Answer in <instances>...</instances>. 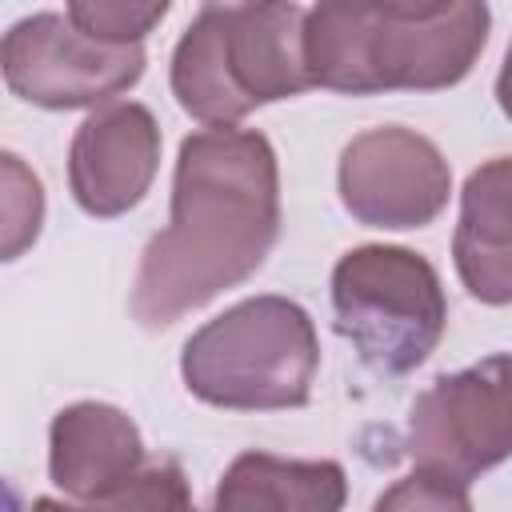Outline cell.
Returning <instances> with one entry per match:
<instances>
[{"label":"cell","instance_id":"277c9868","mask_svg":"<svg viewBox=\"0 0 512 512\" xmlns=\"http://www.w3.org/2000/svg\"><path fill=\"white\" fill-rule=\"evenodd\" d=\"M320 340L312 316L276 292L248 296L200 324L180 352L184 388L228 412H280L312 400Z\"/></svg>","mask_w":512,"mask_h":512},{"label":"cell","instance_id":"2e32d148","mask_svg":"<svg viewBox=\"0 0 512 512\" xmlns=\"http://www.w3.org/2000/svg\"><path fill=\"white\" fill-rule=\"evenodd\" d=\"M372 512H472V500L464 484L412 468L404 480L380 492Z\"/></svg>","mask_w":512,"mask_h":512},{"label":"cell","instance_id":"5b68a950","mask_svg":"<svg viewBox=\"0 0 512 512\" xmlns=\"http://www.w3.org/2000/svg\"><path fill=\"white\" fill-rule=\"evenodd\" d=\"M332 312L336 332L376 376H408L448 328L440 272L404 244L348 248L332 268Z\"/></svg>","mask_w":512,"mask_h":512},{"label":"cell","instance_id":"9a60e30c","mask_svg":"<svg viewBox=\"0 0 512 512\" xmlns=\"http://www.w3.org/2000/svg\"><path fill=\"white\" fill-rule=\"evenodd\" d=\"M40 224L44 188L16 152H4V260H16L28 244H36Z\"/></svg>","mask_w":512,"mask_h":512},{"label":"cell","instance_id":"6da1fadb","mask_svg":"<svg viewBox=\"0 0 512 512\" xmlns=\"http://www.w3.org/2000/svg\"><path fill=\"white\" fill-rule=\"evenodd\" d=\"M280 236V164L256 128H200L180 140L168 224L140 252L132 316L172 328L256 276Z\"/></svg>","mask_w":512,"mask_h":512},{"label":"cell","instance_id":"ba28073f","mask_svg":"<svg viewBox=\"0 0 512 512\" xmlns=\"http://www.w3.org/2000/svg\"><path fill=\"white\" fill-rule=\"evenodd\" d=\"M336 188L356 224L408 232L432 224L448 208L452 168L416 128L380 124L344 144Z\"/></svg>","mask_w":512,"mask_h":512},{"label":"cell","instance_id":"7c38bea8","mask_svg":"<svg viewBox=\"0 0 512 512\" xmlns=\"http://www.w3.org/2000/svg\"><path fill=\"white\" fill-rule=\"evenodd\" d=\"M348 476L336 460L240 452L216 484L208 512H340Z\"/></svg>","mask_w":512,"mask_h":512},{"label":"cell","instance_id":"8992f818","mask_svg":"<svg viewBox=\"0 0 512 512\" xmlns=\"http://www.w3.org/2000/svg\"><path fill=\"white\" fill-rule=\"evenodd\" d=\"M404 448L420 472L472 484L512 456V356L436 376L408 408Z\"/></svg>","mask_w":512,"mask_h":512},{"label":"cell","instance_id":"4fadbf2b","mask_svg":"<svg viewBox=\"0 0 512 512\" xmlns=\"http://www.w3.org/2000/svg\"><path fill=\"white\" fill-rule=\"evenodd\" d=\"M84 508L88 512H196L188 476L172 456L148 460L120 492H112L108 500L84 504Z\"/></svg>","mask_w":512,"mask_h":512},{"label":"cell","instance_id":"d6986e66","mask_svg":"<svg viewBox=\"0 0 512 512\" xmlns=\"http://www.w3.org/2000/svg\"><path fill=\"white\" fill-rule=\"evenodd\" d=\"M84 512H88V508H84Z\"/></svg>","mask_w":512,"mask_h":512},{"label":"cell","instance_id":"3957f363","mask_svg":"<svg viewBox=\"0 0 512 512\" xmlns=\"http://www.w3.org/2000/svg\"><path fill=\"white\" fill-rule=\"evenodd\" d=\"M300 4H204L172 52V96L204 128H236L252 108L312 84Z\"/></svg>","mask_w":512,"mask_h":512},{"label":"cell","instance_id":"9c48e42d","mask_svg":"<svg viewBox=\"0 0 512 512\" xmlns=\"http://www.w3.org/2000/svg\"><path fill=\"white\" fill-rule=\"evenodd\" d=\"M156 168H160V124L152 108L136 100H112L88 112L68 144L72 200L96 220L132 212L148 196Z\"/></svg>","mask_w":512,"mask_h":512},{"label":"cell","instance_id":"30bf717a","mask_svg":"<svg viewBox=\"0 0 512 512\" xmlns=\"http://www.w3.org/2000/svg\"><path fill=\"white\" fill-rule=\"evenodd\" d=\"M144 464V436L116 404L76 400L48 424V476L76 504L108 500Z\"/></svg>","mask_w":512,"mask_h":512},{"label":"cell","instance_id":"8fae6325","mask_svg":"<svg viewBox=\"0 0 512 512\" xmlns=\"http://www.w3.org/2000/svg\"><path fill=\"white\" fill-rule=\"evenodd\" d=\"M452 260L472 300L492 308L512 304V156H492L468 172Z\"/></svg>","mask_w":512,"mask_h":512},{"label":"cell","instance_id":"5bb4252c","mask_svg":"<svg viewBox=\"0 0 512 512\" xmlns=\"http://www.w3.org/2000/svg\"><path fill=\"white\" fill-rule=\"evenodd\" d=\"M64 16L92 40H104V44H140L164 16H168V4H128V0H76L64 8Z\"/></svg>","mask_w":512,"mask_h":512},{"label":"cell","instance_id":"7a4b0ae2","mask_svg":"<svg viewBox=\"0 0 512 512\" xmlns=\"http://www.w3.org/2000/svg\"><path fill=\"white\" fill-rule=\"evenodd\" d=\"M488 28L492 12L476 0L316 4L304 20V56L312 84L344 96L440 92L472 72Z\"/></svg>","mask_w":512,"mask_h":512},{"label":"cell","instance_id":"52a82bcc","mask_svg":"<svg viewBox=\"0 0 512 512\" xmlns=\"http://www.w3.org/2000/svg\"><path fill=\"white\" fill-rule=\"evenodd\" d=\"M0 64L20 100L52 112H96L144 76V48L92 40L64 12H36L4 32Z\"/></svg>","mask_w":512,"mask_h":512},{"label":"cell","instance_id":"ac0fdd59","mask_svg":"<svg viewBox=\"0 0 512 512\" xmlns=\"http://www.w3.org/2000/svg\"><path fill=\"white\" fill-rule=\"evenodd\" d=\"M28 512H84V504H64V500H52V496H40Z\"/></svg>","mask_w":512,"mask_h":512},{"label":"cell","instance_id":"e0dca14e","mask_svg":"<svg viewBox=\"0 0 512 512\" xmlns=\"http://www.w3.org/2000/svg\"><path fill=\"white\" fill-rule=\"evenodd\" d=\"M496 104H500V112L512 120V44H508L504 64H500V76H496Z\"/></svg>","mask_w":512,"mask_h":512}]
</instances>
